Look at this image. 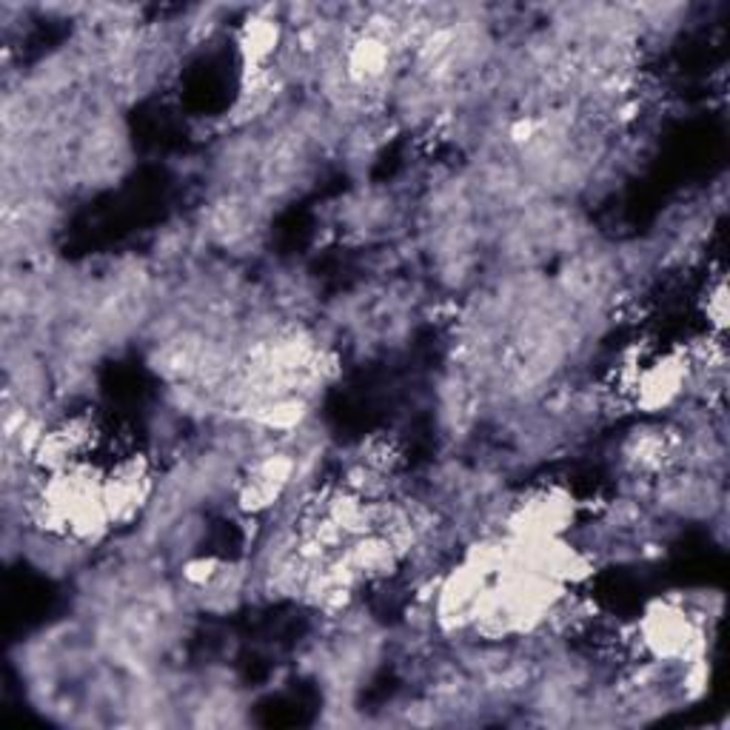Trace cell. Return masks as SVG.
<instances>
[{"instance_id":"cell-2","label":"cell","mask_w":730,"mask_h":730,"mask_svg":"<svg viewBox=\"0 0 730 730\" xmlns=\"http://www.w3.org/2000/svg\"><path fill=\"white\" fill-rule=\"evenodd\" d=\"M705 311H708V323L713 328H725V320H727V291H725V283L719 280L710 291H708V305H705Z\"/></svg>"},{"instance_id":"cell-1","label":"cell","mask_w":730,"mask_h":730,"mask_svg":"<svg viewBox=\"0 0 730 730\" xmlns=\"http://www.w3.org/2000/svg\"><path fill=\"white\" fill-rule=\"evenodd\" d=\"M277 37H280V32H277V23L274 20H255L246 29V41H243V51H246V58L251 63H260L265 60L274 51L277 46Z\"/></svg>"}]
</instances>
